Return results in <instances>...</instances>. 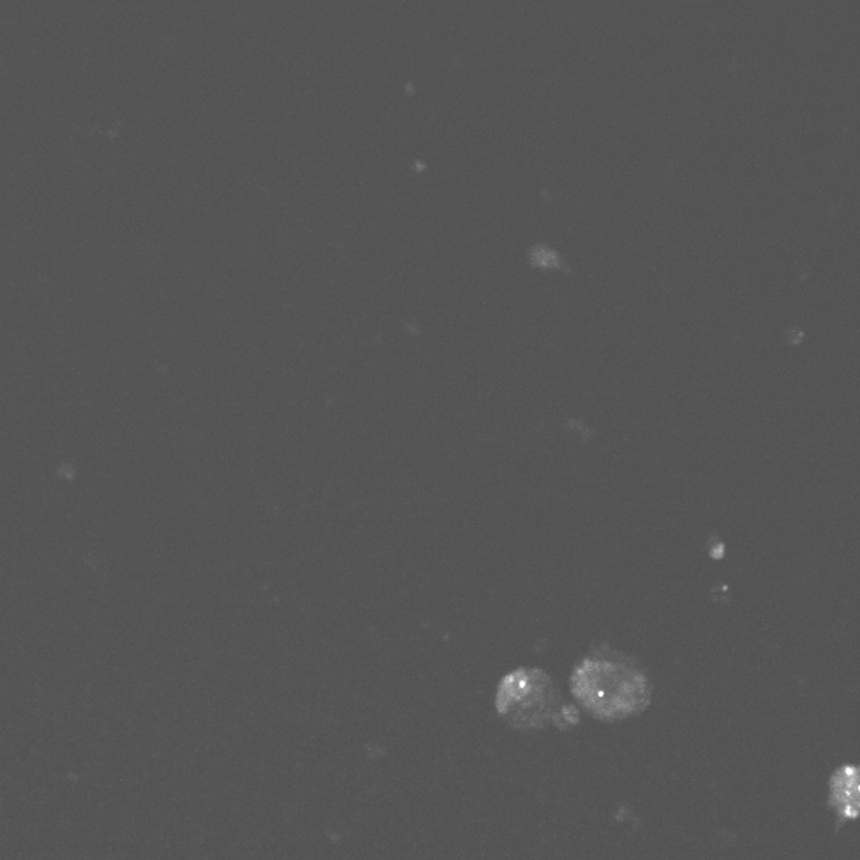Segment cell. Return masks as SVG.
<instances>
[{
    "label": "cell",
    "mask_w": 860,
    "mask_h": 860,
    "mask_svg": "<svg viewBox=\"0 0 860 860\" xmlns=\"http://www.w3.org/2000/svg\"><path fill=\"white\" fill-rule=\"evenodd\" d=\"M496 711L516 730H542L578 725L575 706L565 704L558 685L539 668H518L504 676L496 692Z\"/></svg>",
    "instance_id": "cell-2"
},
{
    "label": "cell",
    "mask_w": 860,
    "mask_h": 860,
    "mask_svg": "<svg viewBox=\"0 0 860 860\" xmlns=\"http://www.w3.org/2000/svg\"><path fill=\"white\" fill-rule=\"evenodd\" d=\"M859 768L838 769L830 783V807L838 816V824L859 816Z\"/></svg>",
    "instance_id": "cell-3"
},
{
    "label": "cell",
    "mask_w": 860,
    "mask_h": 860,
    "mask_svg": "<svg viewBox=\"0 0 860 860\" xmlns=\"http://www.w3.org/2000/svg\"><path fill=\"white\" fill-rule=\"evenodd\" d=\"M572 694L587 713L601 721H620L644 713L652 687L635 659L602 645L589 652L572 673Z\"/></svg>",
    "instance_id": "cell-1"
}]
</instances>
